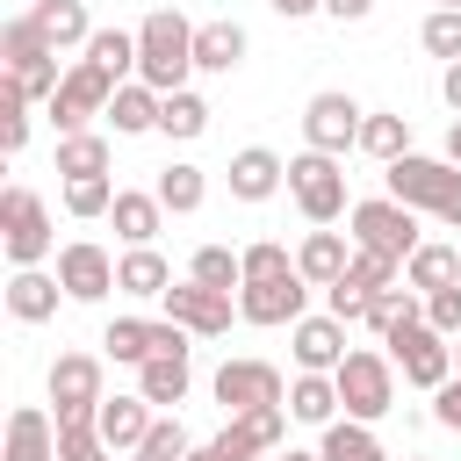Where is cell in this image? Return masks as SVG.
<instances>
[{"label":"cell","instance_id":"1","mask_svg":"<svg viewBox=\"0 0 461 461\" xmlns=\"http://www.w3.org/2000/svg\"><path fill=\"white\" fill-rule=\"evenodd\" d=\"M194 72V22L173 14V7H151L137 22V79L158 86V94H180Z\"/></svg>","mask_w":461,"mask_h":461},{"label":"cell","instance_id":"2","mask_svg":"<svg viewBox=\"0 0 461 461\" xmlns=\"http://www.w3.org/2000/svg\"><path fill=\"white\" fill-rule=\"evenodd\" d=\"M0 252H7V267H43L50 252H58V230H50V209H43V194L36 187H0Z\"/></svg>","mask_w":461,"mask_h":461},{"label":"cell","instance_id":"3","mask_svg":"<svg viewBox=\"0 0 461 461\" xmlns=\"http://www.w3.org/2000/svg\"><path fill=\"white\" fill-rule=\"evenodd\" d=\"M331 375H339V403H346V418H367V425H375V418L396 411V360H389V353L353 346Z\"/></svg>","mask_w":461,"mask_h":461},{"label":"cell","instance_id":"4","mask_svg":"<svg viewBox=\"0 0 461 461\" xmlns=\"http://www.w3.org/2000/svg\"><path fill=\"white\" fill-rule=\"evenodd\" d=\"M288 194H295L303 223H339V216L353 209V202H346V158H331V151L288 158Z\"/></svg>","mask_w":461,"mask_h":461},{"label":"cell","instance_id":"5","mask_svg":"<svg viewBox=\"0 0 461 461\" xmlns=\"http://www.w3.org/2000/svg\"><path fill=\"white\" fill-rule=\"evenodd\" d=\"M346 223H353V245L389 252V259H411V252L425 245V238H418V209L396 202V194H367V202H353Z\"/></svg>","mask_w":461,"mask_h":461},{"label":"cell","instance_id":"6","mask_svg":"<svg viewBox=\"0 0 461 461\" xmlns=\"http://www.w3.org/2000/svg\"><path fill=\"white\" fill-rule=\"evenodd\" d=\"M108 101H115V79H108L94 58H72V65H65V79H58V94H50L43 108H50L58 137H72V130H86L94 115H108Z\"/></svg>","mask_w":461,"mask_h":461},{"label":"cell","instance_id":"7","mask_svg":"<svg viewBox=\"0 0 461 461\" xmlns=\"http://www.w3.org/2000/svg\"><path fill=\"white\" fill-rule=\"evenodd\" d=\"M382 353L403 367V382H411V389H439V382L454 375V346H447V331H432L425 317L396 324V331L382 339Z\"/></svg>","mask_w":461,"mask_h":461},{"label":"cell","instance_id":"8","mask_svg":"<svg viewBox=\"0 0 461 461\" xmlns=\"http://www.w3.org/2000/svg\"><path fill=\"white\" fill-rule=\"evenodd\" d=\"M360 122H367V108L353 94H310L303 101V144L310 151H331V158L360 151Z\"/></svg>","mask_w":461,"mask_h":461},{"label":"cell","instance_id":"9","mask_svg":"<svg viewBox=\"0 0 461 461\" xmlns=\"http://www.w3.org/2000/svg\"><path fill=\"white\" fill-rule=\"evenodd\" d=\"M209 389H216V403H223V418H245V411H267V403H288V382H281V367H274V360H223Z\"/></svg>","mask_w":461,"mask_h":461},{"label":"cell","instance_id":"10","mask_svg":"<svg viewBox=\"0 0 461 461\" xmlns=\"http://www.w3.org/2000/svg\"><path fill=\"white\" fill-rule=\"evenodd\" d=\"M158 303H166V317H173V324H187L194 339H223V331H230V317H238V295H230V288H209V281H194V274H187V281H173Z\"/></svg>","mask_w":461,"mask_h":461},{"label":"cell","instance_id":"11","mask_svg":"<svg viewBox=\"0 0 461 461\" xmlns=\"http://www.w3.org/2000/svg\"><path fill=\"white\" fill-rule=\"evenodd\" d=\"M454 173H461L454 158H418V151H403V158H389V166H382L389 194H396V202H411L418 216H439V202H447Z\"/></svg>","mask_w":461,"mask_h":461},{"label":"cell","instance_id":"12","mask_svg":"<svg viewBox=\"0 0 461 461\" xmlns=\"http://www.w3.org/2000/svg\"><path fill=\"white\" fill-rule=\"evenodd\" d=\"M58 281H65V303H101L115 288V252L94 238H72L58 245Z\"/></svg>","mask_w":461,"mask_h":461},{"label":"cell","instance_id":"13","mask_svg":"<svg viewBox=\"0 0 461 461\" xmlns=\"http://www.w3.org/2000/svg\"><path fill=\"white\" fill-rule=\"evenodd\" d=\"M303 303H310L303 274H274V281H245L238 288V317L245 324H295V317H310Z\"/></svg>","mask_w":461,"mask_h":461},{"label":"cell","instance_id":"14","mask_svg":"<svg viewBox=\"0 0 461 461\" xmlns=\"http://www.w3.org/2000/svg\"><path fill=\"white\" fill-rule=\"evenodd\" d=\"M223 180H230V202H274L288 187V158L267 151V144H245V151H230Z\"/></svg>","mask_w":461,"mask_h":461},{"label":"cell","instance_id":"15","mask_svg":"<svg viewBox=\"0 0 461 461\" xmlns=\"http://www.w3.org/2000/svg\"><path fill=\"white\" fill-rule=\"evenodd\" d=\"M288 353H295V367H310V375H331L339 360H346V324L324 310V317H295L288 324Z\"/></svg>","mask_w":461,"mask_h":461},{"label":"cell","instance_id":"16","mask_svg":"<svg viewBox=\"0 0 461 461\" xmlns=\"http://www.w3.org/2000/svg\"><path fill=\"white\" fill-rule=\"evenodd\" d=\"M101 360H108V353H58V360H50V375H43L50 403H58V411L101 403V396H108V389H101Z\"/></svg>","mask_w":461,"mask_h":461},{"label":"cell","instance_id":"17","mask_svg":"<svg viewBox=\"0 0 461 461\" xmlns=\"http://www.w3.org/2000/svg\"><path fill=\"white\" fill-rule=\"evenodd\" d=\"M295 267L310 288H331L346 267H353V230H331V223H310V238L295 245Z\"/></svg>","mask_w":461,"mask_h":461},{"label":"cell","instance_id":"18","mask_svg":"<svg viewBox=\"0 0 461 461\" xmlns=\"http://www.w3.org/2000/svg\"><path fill=\"white\" fill-rule=\"evenodd\" d=\"M58 295H65V281L43 274V267H14L7 274V317L14 324H50L58 317Z\"/></svg>","mask_w":461,"mask_h":461},{"label":"cell","instance_id":"19","mask_svg":"<svg viewBox=\"0 0 461 461\" xmlns=\"http://www.w3.org/2000/svg\"><path fill=\"white\" fill-rule=\"evenodd\" d=\"M0 461H58V418L36 411V403H22V411L7 418V447H0Z\"/></svg>","mask_w":461,"mask_h":461},{"label":"cell","instance_id":"20","mask_svg":"<svg viewBox=\"0 0 461 461\" xmlns=\"http://www.w3.org/2000/svg\"><path fill=\"white\" fill-rule=\"evenodd\" d=\"M115 288H122V295H137V303H158V295L173 288L166 252H158V245H130V252L115 259Z\"/></svg>","mask_w":461,"mask_h":461},{"label":"cell","instance_id":"21","mask_svg":"<svg viewBox=\"0 0 461 461\" xmlns=\"http://www.w3.org/2000/svg\"><path fill=\"white\" fill-rule=\"evenodd\" d=\"M29 22L43 29V43H50V50H86V36H94L86 0H36V7H29Z\"/></svg>","mask_w":461,"mask_h":461},{"label":"cell","instance_id":"22","mask_svg":"<svg viewBox=\"0 0 461 461\" xmlns=\"http://www.w3.org/2000/svg\"><path fill=\"white\" fill-rule=\"evenodd\" d=\"M245 50H252L245 22H202L194 29V72H238Z\"/></svg>","mask_w":461,"mask_h":461},{"label":"cell","instance_id":"23","mask_svg":"<svg viewBox=\"0 0 461 461\" xmlns=\"http://www.w3.org/2000/svg\"><path fill=\"white\" fill-rule=\"evenodd\" d=\"M144 432H151V403H144V396H101V447L137 454Z\"/></svg>","mask_w":461,"mask_h":461},{"label":"cell","instance_id":"24","mask_svg":"<svg viewBox=\"0 0 461 461\" xmlns=\"http://www.w3.org/2000/svg\"><path fill=\"white\" fill-rule=\"evenodd\" d=\"M158 108H166V94H158V86L122 79V86H115V101H108V122H115V137H144V130H158Z\"/></svg>","mask_w":461,"mask_h":461},{"label":"cell","instance_id":"25","mask_svg":"<svg viewBox=\"0 0 461 461\" xmlns=\"http://www.w3.org/2000/svg\"><path fill=\"white\" fill-rule=\"evenodd\" d=\"M108 223H115V238H122V245H151V238H158V223H166V202H158V194H144V187H122V194H115V209H108Z\"/></svg>","mask_w":461,"mask_h":461},{"label":"cell","instance_id":"26","mask_svg":"<svg viewBox=\"0 0 461 461\" xmlns=\"http://www.w3.org/2000/svg\"><path fill=\"white\" fill-rule=\"evenodd\" d=\"M187 382H194V375H187V353H151V360L137 367V396H144L151 411H173V403L187 396Z\"/></svg>","mask_w":461,"mask_h":461},{"label":"cell","instance_id":"27","mask_svg":"<svg viewBox=\"0 0 461 461\" xmlns=\"http://www.w3.org/2000/svg\"><path fill=\"white\" fill-rule=\"evenodd\" d=\"M288 418H295V425H331V418H339V375L295 367V382H288Z\"/></svg>","mask_w":461,"mask_h":461},{"label":"cell","instance_id":"28","mask_svg":"<svg viewBox=\"0 0 461 461\" xmlns=\"http://www.w3.org/2000/svg\"><path fill=\"white\" fill-rule=\"evenodd\" d=\"M151 194L166 202V216H194V209L209 202V173H202V166H187V158H173V166L151 180Z\"/></svg>","mask_w":461,"mask_h":461},{"label":"cell","instance_id":"29","mask_svg":"<svg viewBox=\"0 0 461 461\" xmlns=\"http://www.w3.org/2000/svg\"><path fill=\"white\" fill-rule=\"evenodd\" d=\"M403 281L418 288V295H432V288H447V281H461V252L447 245V238H425L411 259H403Z\"/></svg>","mask_w":461,"mask_h":461},{"label":"cell","instance_id":"30","mask_svg":"<svg viewBox=\"0 0 461 461\" xmlns=\"http://www.w3.org/2000/svg\"><path fill=\"white\" fill-rule=\"evenodd\" d=\"M317 454H324V461H389V447L375 439V425H367V418H331Z\"/></svg>","mask_w":461,"mask_h":461},{"label":"cell","instance_id":"31","mask_svg":"<svg viewBox=\"0 0 461 461\" xmlns=\"http://www.w3.org/2000/svg\"><path fill=\"white\" fill-rule=\"evenodd\" d=\"M360 151L367 158H403L411 151V115H396V108H367V122H360Z\"/></svg>","mask_w":461,"mask_h":461},{"label":"cell","instance_id":"32","mask_svg":"<svg viewBox=\"0 0 461 461\" xmlns=\"http://www.w3.org/2000/svg\"><path fill=\"white\" fill-rule=\"evenodd\" d=\"M86 58L122 86V79H137V29H94L86 36Z\"/></svg>","mask_w":461,"mask_h":461},{"label":"cell","instance_id":"33","mask_svg":"<svg viewBox=\"0 0 461 461\" xmlns=\"http://www.w3.org/2000/svg\"><path fill=\"white\" fill-rule=\"evenodd\" d=\"M94 173H108V137H94V130L58 137V180H94Z\"/></svg>","mask_w":461,"mask_h":461},{"label":"cell","instance_id":"34","mask_svg":"<svg viewBox=\"0 0 461 461\" xmlns=\"http://www.w3.org/2000/svg\"><path fill=\"white\" fill-rule=\"evenodd\" d=\"M202 130H209V101H202L194 86L166 94V108H158V137H180V144H194Z\"/></svg>","mask_w":461,"mask_h":461},{"label":"cell","instance_id":"35","mask_svg":"<svg viewBox=\"0 0 461 461\" xmlns=\"http://www.w3.org/2000/svg\"><path fill=\"white\" fill-rule=\"evenodd\" d=\"M101 353L122 360V367H144V360H151V317H115V324L101 331Z\"/></svg>","mask_w":461,"mask_h":461},{"label":"cell","instance_id":"36","mask_svg":"<svg viewBox=\"0 0 461 461\" xmlns=\"http://www.w3.org/2000/svg\"><path fill=\"white\" fill-rule=\"evenodd\" d=\"M187 274H194V281H209V288H230V295L245 288V259H238L230 245H194Z\"/></svg>","mask_w":461,"mask_h":461},{"label":"cell","instance_id":"37","mask_svg":"<svg viewBox=\"0 0 461 461\" xmlns=\"http://www.w3.org/2000/svg\"><path fill=\"white\" fill-rule=\"evenodd\" d=\"M22 144H29V94L0 72V151H7V158H22Z\"/></svg>","mask_w":461,"mask_h":461},{"label":"cell","instance_id":"38","mask_svg":"<svg viewBox=\"0 0 461 461\" xmlns=\"http://www.w3.org/2000/svg\"><path fill=\"white\" fill-rule=\"evenodd\" d=\"M115 180L108 173H94V180H65V216H79V223H94V216H108L115 209Z\"/></svg>","mask_w":461,"mask_h":461},{"label":"cell","instance_id":"39","mask_svg":"<svg viewBox=\"0 0 461 461\" xmlns=\"http://www.w3.org/2000/svg\"><path fill=\"white\" fill-rule=\"evenodd\" d=\"M418 43H425L439 65H454V58H461V7H432L425 29H418Z\"/></svg>","mask_w":461,"mask_h":461},{"label":"cell","instance_id":"40","mask_svg":"<svg viewBox=\"0 0 461 461\" xmlns=\"http://www.w3.org/2000/svg\"><path fill=\"white\" fill-rule=\"evenodd\" d=\"M238 259H245V281H274V274H303V267H295V252H288L281 238H259V245H245Z\"/></svg>","mask_w":461,"mask_h":461},{"label":"cell","instance_id":"41","mask_svg":"<svg viewBox=\"0 0 461 461\" xmlns=\"http://www.w3.org/2000/svg\"><path fill=\"white\" fill-rule=\"evenodd\" d=\"M360 288H396L403 281V259H389V252H367V245H353V267H346Z\"/></svg>","mask_w":461,"mask_h":461},{"label":"cell","instance_id":"42","mask_svg":"<svg viewBox=\"0 0 461 461\" xmlns=\"http://www.w3.org/2000/svg\"><path fill=\"white\" fill-rule=\"evenodd\" d=\"M367 295H375V288H360L353 274H339V281L324 288V310H331L339 324H367Z\"/></svg>","mask_w":461,"mask_h":461},{"label":"cell","instance_id":"43","mask_svg":"<svg viewBox=\"0 0 461 461\" xmlns=\"http://www.w3.org/2000/svg\"><path fill=\"white\" fill-rule=\"evenodd\" d=\"M425 324H432V331H447V339H461V281H447V288H432V295H425Z\"/></svg>","mask_w":461,"mask_h":461},{"label":"cell","instance_id":"44","mask_svg":"<svg viewBox=\"0 0 461 461\" xmlns=\"http://www.w3.org/2000/svg\"><path fill=\"white\" fill-rule=\"evenodd\" d=\"M245 432L259 439V454H274L288 439V403H267V411H245Z\"/></svg>","mask_w":461,"mask_h":461},{"label":"cell","instance_id":"45","mask_svg":"<svg viewBox=\"0 0 461 461\" xmlns=\"http://www.w3.org/2000/svg\"><path fill=\"white\" fill-rule=\"evenodd\" d=\"M144 454H151V461H180V454H187V425H180V418H151Z\"/></svg>","mask_w":461,"mask_h":461},{"label":"cell","instance_id":"46","mask_svg":"<svg viewBox=\"0 0 461 461\" xmlns=\"http://www.w3.org/2000/svg\"><path fill=\"white\" fill-rule=\"evenodd\" d=\"M209 454H216V461H259V439L245 432V418H230V425L209 439Z\"/></svg>","mask_w":461,"mask_h":461},{"label":"cell","instance_id":"47","mask_svg":"<svg viewBox=\"0 0 461 461\" xmlns=\"http://www.w3.org/2000/svg\"><path fill=\"white\" fill-rule=\"evenodd\" d=\"M432 418H439L447 432H461V375H447V382L432 389Z\"/></svg>","mask_w":461,"mask_h":461},{"label":"cell","instance_id":"48","mask_svg":"<svg viewBox=\"0 0 461 461\" xmlns=\"http://www.w3.org/2000/svg\"><path fill=\"white\" fill-rule=\"evenodd\" d=\"M281 22H310V14H324V0H267Z\"/></svg>","mask_w":461,"mask_h":461},{"label":"cell","instance_id":"49","mask_svg":"<svg viewBox=\"0 0 461 461\" xmlns=\"http://www.w3.org/2000/svg\"><path fill=\"white\" fill-rule=\"evenodd\" d=\"M324 14H331V22H367L375 0H324Z\"/></svg>","mask_w":461,"mask_h":461},{"label":"cell","instance_id":"50","mask_svg":"<svg viewBox=\"0 0 461 461\" xmlns=\"http://www.w3.org/2000/svg\"><path fill=\"white\" fill-rule=\"evenodd\" d=\"M439 101H447V108H454V115H461V58H454V65H447V72H439Z\"/></svg>","mask_w":461,"mask_h":461},{"label":"cell","instance_id":"51","mask_svg":"<svg viewBox=\"0 0 461 461\" xmlns=\"http://www.w3.org/2000/svg\"><path fill=\"white\" fill-rule=\"evenodd\" d=\"M439 223L461 230V173H454V187H447V202H439Z\"/></svg>","mask_w":461,"mask_h":461},{"label":"cell","instance_id":"52","mask_svg":"<svg viewBox=\"0 0 461 461\" xmlns=\"http://www.w3.org/2000/svg\"><path fill=\"white\" fill-rule=\"evenodd\" d=\"M65 461H122L115 447H86V454H65Z\"/></svg>","mask_w":461,"mask_h":461},{"label":"cell","instance_id":"53","mask_svg":"<svg viewBox=\"0 0 461 461\" xmlns=\"http://www.w3.org/2000/svg\"><path fill=\"white\" fill-rule=\"evenodd\" d=\"M447 158L461 166V115H454V130H447Z\"/></svg>","mask_w":461,"mask_h":461},{"label":"cell","instance_id":"54","mask_svg":"<svg viewBox=\"0 0 461 461\" xmlns=\"http://www.w3.org/2000/svg\"><path fill=\"white\" fill-rule=\"evenodd\" d=\"M274 461H324V454H303V447H288V454H274Z\"/></svg>","mask_w":461,"mask_h":461},{"label":"cell","instance_id":"55","mask_svg":"<svg viewBox=\"0 0 461 461\" xmlns=\"http://www.w3.org/2000/svg\"><path fill=\"white\" fill-rule=\"evenodd\" d=\"M180 461H216V454H209V447H187V454H180Z\"/></svg>","mask_w":461,"mask_h":461},{"label":"cell","instance_id":"56","mask_svg":"<svg viewBox=\"0 0 461 461\" xmlns=\"http://www.w3.org/2000/svg\"><path fill=\"white\" fill-rule=\"evenodd\" d=\"M122 461H151V454H144V447H137V454H122Z\"/></svg>","mask_w":461,"mask_h":461},{"label":"cell","instance_id":"57","mask_svg":"<svg viewBox=\"0 0 461 461\" xmlns=\"http://www.w3.org/2000/svg\"><path fill=\"white\" fill-rule=\"evenodd\" d=\"M432 7H461V0H432Z\"/></svg>","mask_w":461,"mask_h":461},{"label":"cell","instance_id":"58","mask_svg":"<svg viewBox=\"0 0 461 461\" xmlns=\"http://www.w3.org/2000/svg\"><path fill=\"white\" fill-rule=\"evenodd\" d=\"M454 360H461V346H454Z\"/></svg>","mask_w":461,"mask_h":461},{"label":"cell","instance_id":"59","mask_svg":"<svg viewBox=\"0 0 461 461\" xmlns=\"http://www.w3.org/2000/svg\"><path fill=\"white\" fill-rule=\"evenodd\" d=\"M411 461H425V454H411Z\"/></svg>","mask_w":461,"mask_h":461},{"label":"cell","instance_id":"60","mask_svg":"<svg viewBox=\"0 0 461 461\" xmlns=\"http://www.w3.org/2000/svg\"><path fill=\"white\" fill-rule=\"evenodd\" d=\"M259 461H267V454H259Z\"/></svg>","mask_w":461,"mask_h":461},{"label":"cell","instance_id":"61","mask_svg":"<svg viewBox=\"0 0 461 461\" xmlns=\"http://www.w3.org/2000/svg\"><path fill=\"white\" fill-rule=\"evenodd\" d=\"M29 7H36V0H29Z\"/></svg>","mask_w":461,"mask_h":461}]
</instances>
